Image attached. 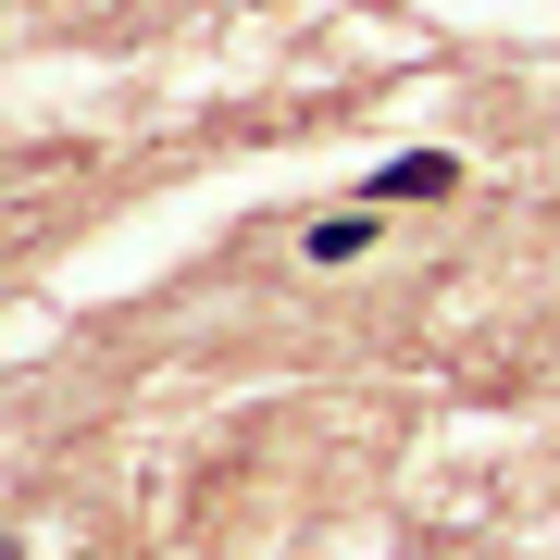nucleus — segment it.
<instances>
[{
	"mask_svg": "<svg viewBox=\"0 0 560 560\" xmlns=\"http://www.w3.org/2000/svg\"><path fill=\"white\" fill-rule=\"evenodd\" d=\"M361 249H374V212H324L312 224V261H361Z\"/></svg>",
	"mask_w": 560,
	"mask_h": 560,
	"instance_id": "obj_2",
	"label": "nucleus"
},
{
	"mask_svg": "<svg viewBox=\"0 0 560 560\" xmlns=\"http://www.w3.org/2000/svg\"><path fill=\"white\" fill-rule=\"evenodd\" d=\"M436 187H460V162H448V150H411V162L374 175V200H436Z\"/></svg>",
	"mask_w": 560,
	"mask_h": 560,
	"instance_id": "obj_1",
	"label": "nucleus"
}]
</instances>
